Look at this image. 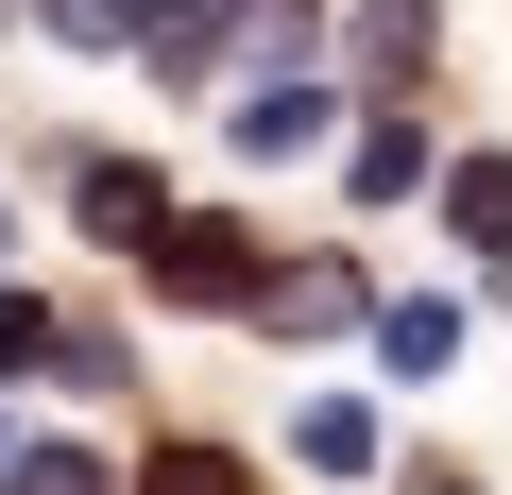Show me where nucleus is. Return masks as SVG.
Listing matches in <instances>:
<instances>
[{"mask_svg":"<svg viewBox=\"0 0 512 495\" xmlns=\"http://www.w3.org/2000/svg\"><path fill=\"white\" fill-rule=\"evenodd\" d=\"M18 359H69V325H52L35 291H0V376H18Z\"/></svg>","mask_w":512,"mask_h":495,"instance_id":"nucleus-10","label":"nucleus"},{"mask_svg":"<svg viewBox=\"0 0 512 495\" xmlns=\"http://www.w3.org/2000/svg\"><path fill=\"white\" fill-rule=\"evenodd\" d=\"M18 495H103V478H86L69 444H35V461H18Z\"/></svg>","mask_w":512,"mask_h":495,"instance_id":"nucleus-12","label":"nucleus"},{"mask_svg":"<svg viewBox=\"0 0 512 495\" xmlns=\"http://www.w3.org/2000/svg\"><path fill=\"white\" fill-rule=\"evenodd\" d=\"M444 205H461L478 257H512V154H461V171H444Z\"/></svg>","mask_w":512,"mask_h":495,"instance_id":"nucleus-3","label":"nucleus"},{"mask_svg":"<svg viewBox=\"0 0 512 495\" xmlns=\"http://www.w3.org/2000/svg\"><path fill=\"white\" fill-rule=\"evenodd\" d=\"M427 18H444V0H359V52H376V86H410V52H427Z\"/></svg>","mask_w":512,"mask_h":495,"instance_id":"nucleus-6","label":"nucleus"},{"mask_svg":"<svg viewBox=\"0 0 512 495\" xmlns=\"http://www.w3.org/2000/svg\"><path fill=\"white\" fill-rule=\"evenodd\" d=\"M69 52H154V0H52Z\"/></svg>","mask_w":512,"mask_h":495,"instance_id":"nucleus-5","label":"nucleus"},{"mask_svg":"<svg viewBox=\"0 0 512 495\" xmlns=\"http://www.w3.org/2000/svg\"><path fill=\"white\" fill-rule=\"evenodd\" d=\"M359 188H376V205H393V188H427V137H410V120H376V137H359Z\"/></svg>","mask_w":512,"mask_h":495,"instance_id":"nucleus-8","label":"nucleus"},{"mask_svg":"<svg viewBox=\"0 0 512 495\" xmlns=\"http://www.w3.org/2000/svg\"><path fill=\"white\" fill-rule=\"evenodd\" d=\"M308 137H325V86H256L239 103V154H308Z\"/></svg>","mask_w":512,"mask_h":495,"instance_id":"nucleus-4","label":"nucleus"},{"mask_svg":"<svg viewBox=\"0 0 512 495\" xmlns=\"http://www.w3.org/2000/svg\"><path fill=\"white\" fill-rule=\"evenodd\" d=\"M154 495H239V461H222V444H171V461H154Z\"/></svg>","mask_w":512,"mask_h":495,"instance_id":"nucleus-11","label":"nucleus"},{"mask_svg":"<svg viewBox=\"0 0 512 495\" xmlns=\"http://www.w3.org/2000/svg\"><path fill=\"white\" fill-rule=\"evenodd\" d=\"M256 325L325 342V325H359V274H342V257H308V274H274V308H256Z\"/></svg>","mask_w":512,"mask_h":495,"instance_id":"nucleus-2","label":"nucleus"},{"mask_svg":"<svg viewBox=\"0 0 512 495\" xmlns=\"http://www.w3.org/2000/svg\"><path fill=\"white\" fill-rule=\"evenodd\" d=\"M154 291H188V308H274V257H256L239 222H171V239H154Z\"/></svg>","mask_w":512,"mask_h":495,"instance_id":"nucleus-1","label":"nucleus"},{"mask_svg":"<svg viewBox=\"0 0 512 495\" xmlns=\"http://www.w3.org/2000/svg\"><path fill=\"white\" fill-rule=\"evenodd\" d=\"M444 359H461V308H444V291H427V308H393V376H444Z\"/></svg>","mask_w":512,"mask_h":495,"instance_id":"nucleus-7","label":"nucleus"},{"mask_svg":"<svg viewBox=\"0 0 512 495\" xmlns=\"http://www.w3.org/2000/svg\"><path fill=\"white\" fill-rule=\"evenodd\" d=\"M376 461V410H308V478H359Z\"/></svg>","mask_w":512,"mask_h":495,"instance_id":"nucleus-9","label":"nucleus"}]
</instances>
